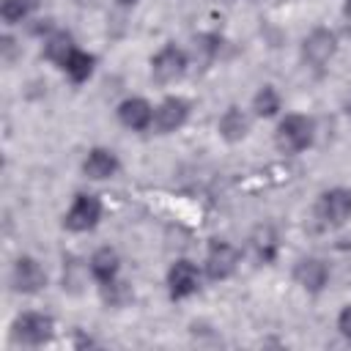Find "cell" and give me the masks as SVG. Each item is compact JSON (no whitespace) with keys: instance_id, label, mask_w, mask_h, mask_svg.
I'll return each mask as SVG.
<instances>
[{"instance_id":"6da1fadb","label":"cell","mask_w":351,"mask_h":351,"mask_svg":"<svg viewBox=\"0 0 351 351\" xmlns=\"http://www.w3.org/2000/svg\"><path fill=\"white\" fill-rule=\"evenodd\" d=\"M313 143V121L307 115H285L277 126V148L285 154H299Z\"/></svg>"},{"instance_id":"7a4b0ae2","label":"cell","mask_w":351,"mask_h":351,"mask_svg":"<svg viewBox=\"0 0 351 351\" xmlns=\"http://www.w3.org/2000/svg\"><path fill=\"white\" fill-rule=\"evenodd\" d=\"M335 52H337V36L326 27H315L302 44V58L313 69H321L324 63H329Z\"/></svg>"},{"instance_id":"3957f363","label":"cell","mask_w":351,"mask_h":351,"mask_svg":"<svg viewBox=\"0 0 351 351\" xmlns=\"http://www.w3.org/2000/svg\"><path fill=\"white\" fill-rule=\"evenodd\" d=\"M99 219H101L99 197L96 195H77L71 208H69V214H66V219H63V225L69 230H74V233H85V230L96 228Z\"/></svg>"},{"instance_id":"277c9868","label":"cell","mask_w":351,"mask_h":351,"mask_svg":"<svg viewBox=\"0 0 351 351\" xmlns=\"http://www.w3.org/2000/svg\"><path fill=\"white\" fill-rule=\"evenodd\" d=\"M184 69H186V55H184L176 44L162 47V49L154 55V60H151L154 80H159V82H173V80H178V77L184 74Z\"/></svg>"},{"instance_id":"5b68a950","label":"cell","mask_w":351,"mask_h":351,"mask_svg":"<svg viewBox=\"0 0 351 351\" xmlns=\"http://www.w3.org/2000/svg\"><path fill=\"white\" fill-rule=\"evenodd\" d=\"M14 335H16V340H22L27 346H41L52 335V318L44 313H25L16 318Z\"/></svg>"},{"instance_id":"8992f818","label":"cell","mask_w":351,"mask_h":351,"mask_svg":"<svg viewBox=\"0 0 351 351\" xmlns=\"http://www.w3.org/2000/svg\"><path fill=\"white\" fill-rule=\"evenodd\" d=\"M11 280H14V288H16L19 293H36V291H41V288L47 285V271L41 269V263H38L36 258L22 255V258L14 263Z\"/></svg>"},{"instance_id":"52a82bcc","label":"cell","mask_w":351,"mask_h":351,"mask_svg":"<svg viewBox=\"0 0 351 351\" xmlns=\"http://www.w3.org/2000/svg\"><path fill=\"white\" fill-rule=\"evenodd\" d=\"M318 217L326 225H343L351 219V192L348 189H329L318 200Z\"/></svg>"},{"instance_id":"ba28073f","label":"cell","mask_w":351,"mask_h":351,"mask_svg":"<svg viewBox=\"0 0 351 351\" xmlns=\"http://www.w3.org/2000/svg\"><path fill=\"white\" fill-rule=\"evenodd\" d=\"M200 285V274L195 269V263L189 261H176L167 271V288H170V299H186L197 291Z\"/></svg>"},{"instance_id":"9c48e42d","label":"cell","mask_w":351,"mask_h":351,"mask_svg":"<svg viewBox=\"0 0 351 351\" xmlns=\"http://www.w3.org/2000/svg\"><path fill=\"white\" fill-rule=\"evenodd\" d=\"M236 263H239L236 247H230L225 241H217V244H211V250L206 255V274L211 280H225L236 271Z\"/></svg>"},{"instance_id":"30bf717a","label":"cell","mask_w":351,"mask_h":351,"mask_svg":"<svg viewBox=\"0 0 351 351\" xmlns=\"http://www.w3.org/2000/svg\"><path fill=\"white\" fill-rule=\"evenodd\" d=\"M118 118L126 129H134V132H143L154 123V110L145 99L140 96H132V99H123L118 104Z\"/></svg>"},{"instance_id":"8fae6325","label":"cell","mask_w":351,"mask_h":351,"mask_svg":"<svg viewBox=\"0 0 351 351\" xmlns=\"http://www.w3.org/2000/svg\"><path fill=\"white\" fill-rule=\"evenodd\" d=\"M186 115H189V104H186L184 99H178V96H170V99H165V101L156 107V112H154V126H156L162 134H165V132H176V129L184 126Z\"/></svg>"},{"instance_id":"7c38bea8","label":"cell","mask_w":351,"mask_h":351,"mask_svg":"<svg viewBox=\"0 0 351 351\" xmlns=\"http://www.w3.org/2000/svg\"><path fill=\"white\" fill-rule=\"evenodd\" d=\"M293 280H296L304 291L318 293V291L326 285V280H329V269H326V263H324L321 258H302V261L296 263V269H293Z\"/></svg>"},{"instance_id":"4fadbf2b","label":"cell","mask_w":351,"mask_h":351,"mask_svg":"<svg viewBox=\"0 0 351 351\" xmlns=\"http://www.w3.org/2000/svg\"><path fill=\"white\" fill-rule=\"evenodd\" d=\"M115 170H118V159H115V154L107 151V148H93V151L85 156V162H82V173H85L88 178H96V181L112 178Z\"/></svg>"},{"instance_id":"5bb4252c","label":"cell","mask_w":351,"mask_h":351,"mask_svg":"<svg viewBox=\"0 0 351 351\" xmlns=\"http://www.w3.org/2000/svg\"><path fill=\"white\" fill-rule=\"evenodd\" d=\"M118 269H121V258H118V252H115V250L101 247V250H96V252H93V258H90V274H93L101 285L115 282Z\"/></svg>"},{"instance_id":"9a60e30c","label":"cell","mask_w":351,"mask_h":351,"mask_svg":"<svg viewBox=\"0 0 351 351\" xmlns=\"http://www.w3.org/2000/svg\"><path fill=\"white\" fill-rule=\"evenodd\" d=\"M247 132H250V118H247V112L239 110V107H228V110L222 112V118H219V134H222L228 143H239V140L247 137Z\"/></svg>"},{"instance_id":"2e32d148","label":"cell","mask_w":351,"mask_h":351,"mask_svg":"<svg viewBox=\"0 0 351 351\" xmlns=\"http://www.w3.org/2000/svg\"><path fill=\"white\" fill-rule=\"evenodd\" d=\"M74 49H77V47L71 44V36H69L66 30H55V33H49L47 41H44V55H47L52 63H58V66H63Z\"/></svg>"},{"instance_id":"e0dca14e","label":"cell","mask_w":351,"mask_h":351,"mask_svg":"<svg viewBox=\"0 0 351 351\" xmlns=\"http://www.w3.org/2000/svg\"><path fill=\"white\" fill-rule=\"evenodd\" d=\"M93 55H88V52H82V49H74L71 55H69V60L63 63V69H66V74L71 77V82H85L90 74H93Z\"/></svg>"},{"instance_id":"ac0fdd59","label":"cell","mask_w":351,"mask_h":351,"mask_svg":"<svg viewBox=\"0 0 351 351\" xmlns=\"http://www.w3.org/2000/svg\"><path fill=\"white\" fill-rule=\"evenodd\" d=\"M252 244H255V252H258V258H261L263 263L274 261V255H277V233H274L269 225H263V228L255 230Z\"/></svg>"},{"instance_id":"d6986e66","label":"cell","mask_w":351,"mask_h":351,"mask_svg":"<svg viewBox=\"0 0 351 351\" xmlns=\"http://www.w3.org/2000/svg\"><path fill=\"white\" fill-rule=\"evenodd\" d=\"M252 110H255L261 118H271V115L280 110V96H277V90H274L271 85H263V88L255 93V99H252Z\"/></svg>"},{"instance_id":"ffe728a7","label":"cell","mask_w":351,"mask_h":351,"mask_svg":"<svg viewBox=\"0 0 351 351\" xmlns=\"http://www.w3.org/2000/svg\"><path fill=\"white\" fill-rule=\"evenodd\" d=\"M36 8V0H3V19L8 25L22 22L25 16H30Z\"/></svg>"},{"instance_id":"44dd1931","label":"cell","mask_w":351,"mask_h":351,"mask_svg":"<svg viewBox=\"0 0 351 351\" xmlns=\"http://www.w3.org/2000/svg\"><path fill=\"white\" fill-rule=\"evenodd\" d=\"M337 329H340L343 337L351 340V304H346V307L340 310V315H337Z\"/></svg>"},{"instance_id":"7402d4cb","label":"cell","mask_w":351,"mask_h":351,"mask_svg":"<svg viewBox=\"0 0 351 351\" xmlns=\"http://www.w3.org/2000/svg\"><path fill=\"white\" fill-rule=\"evenodd\" d=\"M343 16H346V27H348V33H351V0H346V5H343Z\"/></svg>"},{"instance_id":"603a6c76","label":"cell","mask_w":351,"mask_h":351,"mask_svg":"<svg viewBox=\"0 0 351 351\" xmlns=\"http://www.w3.org/2000/svg\"><path fill=\"white\" fill-rule=\"evenodd\" d=\"M137 0H118V5H134Z\"/></svg>"},{"instance_id":"cb8c5ba5","label":"cell","mask_w":351,"mask_h":351,"mask_svg":"<svg viewBox=\"0 0 351 351\" xmlns=\"http://www.w3.org/2000/svg\"><path fill=\"white\" fill-rule=\"evenodd\" d=\"M346 112H348V118H351V104H348V110H346Z\"/></svg>"},{"instance_id":"d4e9b609","label":"cell","mask_w":351,"mask_h":351,"mask_svg":"<svg viewBox=\"0 0 351 351\" xmlns=\"http://www.w3.org/2000/svg\"><path fill=\"white\" fill-rule=\"evenodd\" d=\"M225 3H230V0H225Z\"/></svg>"}]
</instances>
